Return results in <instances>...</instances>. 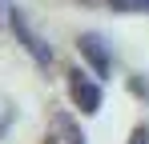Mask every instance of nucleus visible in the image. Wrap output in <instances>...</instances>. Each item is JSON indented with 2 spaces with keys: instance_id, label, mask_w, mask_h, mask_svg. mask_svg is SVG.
I'll use <instances>...</instances> for the list:
<instances>
[{
  "instance_id": "1",
  "label": "nucleus",
  "mask_w": 149,
  "mask_h": 144,
  "mask_svg": "<svg viewBox=\"0 0 149 144\" xmlns=\"http://www.w3.org/2000/svg\"><path fill=\"white\" fill-rule=\"evenodd\" d=\"M65 80H69V96H73V104L81 108V112H89V116L101 112V100H105V96H101V88H97L93 76H85L81 68H69Z\"/></svg>"
},
{
  "instance_id": "2",
  "label": "nucleus",
  "mask_w": 149,
  "mask_h": 144,
  "mask_svg": "<svg viewBox=\"0 0 149 144\" xmlns=\"http://www.w3.org/2000/svg\"><path fill=\"white\" fill-rule=\"evenodd\" d=\"M8 28H12V32H16V40L36 56V64H52V48L45 44L32 28H28V20H24V12H20V8H8Z\"/></svg>"
},
{
  "instance_id": "3",
  "label": "nucleus",
  "mask_w": 149,
  "mask_h": 144,
  "mask_svg": "<svg viewBox=\"0 0 149 144\" xmlns=\"http://www.w3.org/2000/svg\"><path fill=\"white\" fill-rule=\"evenodd\" d=\"M45 144H85V136H81V124H77L69 112H56V116L49 120Z\"/></svg>"
},
{
  "instance_id": "4",
  "label": "nucleus",
  "mask_w": 149,
  "mask_h": 144,
  "mask_svg": "<svg viewBox=\"0 0 149 144\" xmlns=\"http://www.w3.org/2000/svg\"><path fill=\"white\" fill-rule=\"evenodd\" d=\"M77 48H81V52H85V60L97 68V80H105V76L113 72L109 48H105V40H101V36H81V40H77Z\"/></svg>"
},
{
  "instance_id": "5",
  "label": "nucleus",
  "mask_w": 149,
  "mask_h": 144,
  "mask_svg": "<svg viewBox=\"0 0 149 144\" xmlns=\"http://www.w3.org/2000/svg\"><path fill=\"white\" fill-rule=\"evenodd\" d=\"M113 12H149V0H109Z\"/></svg>"
},
{
  "instance_id": "6",
  "label": "nucleus",
  "mask_w": 149,
  "mask_h": 144,
  "mask_svg": "<svg viewBox=\"0 0 149 144\" xmlns=\"http://www.w3.org/2000/svg\"><path fill=\"white\" fill-rule=\"evenodd\" d=\"M129 144H149V128H133L129 132Z\"/></svg>"
}]
</instances>
